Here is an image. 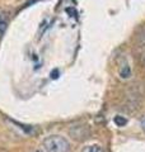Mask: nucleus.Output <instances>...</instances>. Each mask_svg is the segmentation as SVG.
Segmentation results:
<instances>
[{"instance_id":"1","label":"nucleus","mask_w":145,"mask_h":152,"mask_svg":"<svg viewBox=\"0 0 145 152\" xmlns=\"http://www.w3.org/2000/svg\"><path fill=\"white\" fill-rule=\"evenodd\" d=\"M43 152H69L70 143L62 136L46 137L42 142Z\"/></svg>"},{"instance_id":"2","label":"nucleus","mask_w":145,"mask_h":152,"mask_svg":"<svg viewBox=\"0 0 145 152\" xmlns=\"http://www.w3.org/2000/svg\"><path fill=\"white\" fill-rule=\"evenodd\" d=\"M118 75H120V77L122 79V80H127L131 77V75H132V71H131V67H130V65L129 64H125L121 66V69L118 71Z\"/></svg>"},{"instance_id":"3","label":"nucleus","mask_w":145,"mask_h":152,"mask_svg":"<svg viewBox=\"0 0 145 152\" xmlns=\"http://www.w3.org/2000/svg\"><path fill=\"white\" fill-rule=\"evenodd\" d=\"M8 23H9V19L7 17V14H0V38L4 36L7 28H8Z\"/></svg>"},{"instance_id":"4","label":"nucleus","mask_w":145,"mask_h":152,"mask_svg":"<svg viewBox=\"0 0 145 152\" xmlns=\"http://www.w3.org/2000/svg\"><path fill=\"white\" fill-rule=\"evenodd\" d=\"M81 152H104V150L99 145H89V146L84 147V148L81 150Z\"/></svg>"},{"instance_id":"5","label":"nucleus","mask_w":145,"mask_h":152,"mask_svg":"<svg viewBox=\"0 0 145 152\" xmlns=\"http://www.w3.org/2000/svg\"><path fill=\"white\" fill-rule=\"evenodd\" d=\"M115 123L117 124L118 127H124L125 124L127 123V119L125 117H122V115H116L115 117Z\"/></svg>"},{"instance_id":"6","label":"nucleus","mask_w":145,"mask_h":152,"mask_svg":"<svg viewBox=\"0 0 145 152\" xmlns=\"http://www.w3.org/2000/svg\"><path fill=\"white\" fill-rule=\"evenodd\" d=\"M140 124H141V128H143V131L145 132V115H143L141 121H140Z\"/></svg>"},{"instance_id":"7","label":"nucleus","mask_w":145,"mask_h":152,"mask_svg":"<svg viewBox=\"0 0 145 152\" xmlns=\"http://www.w3.org/2000/svg\"><path fill=\"white\" fill-rule=\"evenodd\" d=\"M143 62H144V65H145V56L143 57Z\"/></svg>"},{"instance_id":"8","label":"nucleus","mask_w":145,"mask_h":152,"mask_svg":"<svg viewBox=\"0 0 145 152\" xmlns=\"http://www.w3.org/2000/svg\"><path fill=\"white\" fill-rule=\"evenodd\" d=\"M35 152H43V151H40V150H37V151H35Z\"/></svg>"}]
</instances>
